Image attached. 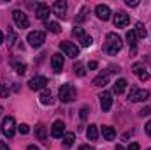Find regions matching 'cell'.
Masks as SVG:
<instances>
[{
    "instance_id": "1",
    "label": "cell",
    "mask_w": 151,
    "mask_h": 150,
    "mask_svg": "<svg viewBox=\"0 0 151 150\" xmlns=\"http://www.w3.org/2000/svg\"><path fill=\"white\" fill-rule=\"evenodd\" d=\"M121 46H123V42H121V37L118 36V34H114V32H109L107 36H106V44H104V51L107 53V55H118L119 51H121Z\"/></svg>"
},
{
    "instance_id": "2",
    "label": "cell",
    "mask_w": 151,
    "mask_h": 150,
    "mask_svg": "<svg viewBox=\"0 0 151 150\" xmlns=\"http://www.w3.org/2000/svg\"><path fill=\"white\" fill-rule=\"evenodd\" d=\"M58 95H60V101L62 103H72L76 99V88L70 83H63L58 90Z\"/></svg>"
},
{
    "instance_id": "3",
    "label": "cell",
    "mask_w": 151,
    "mask_h": 150,
    "mask_svg": "<svg viewBox=\"0 0 151 150\" xmlns=\"http://www.w3.org/2000/svg\"><path fill=\"white\" fill-rule=\"evenodd\" d=\"M44 39H46V34L42 30H34V32H30L27 36V41H28V44L32 48H40L44 44Z\"/></svg>"
},
{
    "instance_id": "4",
    "label": "cell",
    "mask_w": 151,
    "mask_h": 150,
    "mask_svg": "<svg viewBox=\"0 0 151 150\" xmlns=\"http://www.w3.org/2000/svg\"><path fill=\"white\" fill-rule=\"evenodd\" d=\"M2 133L7 136V138H12L16 134V120L12 117H5L2 120Z\"/></svg>"
},
{
    "instance_id": "5",
    "label": "cell",
    "mask_w": 151,
    "mask_h": 150,
    "mask_svg": "<svg viewBox=\"0 0 151 150\" xmlns=\"http://www.w3.org/2000/svg\"><path fill=\"white\" fill-rule=\"evenodd\" d=\"M128 99H130L132 103H141V101L150 99V92H148V90H141V88H137V87H132V90H130V94H128Z\"/></svg>"
},
{
    "instance_id": "6",
    "label": "cell",
    "mask_w": 151,
    "mask_h": 150,
    "mask_svg": "<svg viewBox=\"0 0 151 150\" xmlns=\"http://www.w3.org/2000/svg\"><path fill=\"white\" fill-rule=\"evenodd\" d=\"M12 20H14V23H16V27L21 30V28H28V18H27V14L23 12V11H19V9H16L14 12H12Z\"/></svg>"
},
{
    "instance_id": "7",
    "label": "cell",
    "mask_w": 151,
    "mask_h": 150,
    "mask_svg": "<svg viewBox=\"0 0 151 150\" xmlns=\"http://www.w3.org/2000/svg\"><path fill=\"white\" fill-rule=\"evenodd\" d=\"M60 50L67 55V57H70V58H76L77 55H79V48L72 44V42H69V41H63V42H60Z\"/></svg>"
},
{
    "instance_id": "8",
    "label": "cell",
    "mask_w": 151,
    "mask_h": 150,
    "mask_svg": "<svg viewBox=\"0 0 151 150\" xmlns=\"http://www.w3.org/2000/svg\"><path fill=\"white\" fill-rule=\"evenodd\" d=\"M99 99H100V108H102V111H109L111 108H113V95H111V92H102L100 95H99Z\"/></svg>"
},
{
    "instance_id": "9",
    "label": "cell",
    "mask_w": 151,
    "mask_h": 150,
    "mask_svg": "<svg viewBox=\"0 0 151 150\" xmlns=\"http://www.w3.org/2000/svg\"><path fill=\"white\" fill-rule=\"evenodd\" d=\"M128 23H130L128 14H127L125 11H118L116 16H114V25H116L118 28H125V27H128Z\"/></svg>"
},
{
    "instance_id": "10",
    "label": "cell",
    "mask_w": 151,
    "mask_h": 150,
    "mask_svg": "<svg viewBox=\"0 0 151 150\" xmlns=\"http://www.w3.org/2000/svg\"><path fill=\"white\" fill-rule=\"evenodd\" d=\"M35 14L40 21H47L49 14H51V9L47 4H37V9H35Z\"/></svg>"
},
{
    "instance_id": "11",
    "label": "cell",
    "mask_w": 151,
    "mask_h": 150,
    "mask_svg": "<svg viewBox=\"0 0 151 150\" xmlns=\"http://www.w3.org/2000/svg\"><path fill=\"white\" fill-rule=\"evenodd\" d=\"M46 85H47V79H46L44 76H35V78H32V79L28 81L30 90H42Z\"/></svg>"
},
{
    "instance_id": "12",
    "label": "cell",
    "mask_w": 151,
    "mask_h": 150,
    "mask_svg": "<svg viewBox=\"0 0 151 150\" xmlns=\"http://www.w3.org/2000/svg\"><path fill=\"white\" fill-rule=\"evenodd\" d=\"M132 73L139 76V79H141V81H148V79H150V73L146 71V67H144L142 64H134Z\"/></svg>"
},
{
    "instance_id": "13",
    "label": "cell",
    "mask_w": 151,
    "mask_h": 150,
    "mask_svg": "<svg viewBox=\"0 0 151 150\" xmlns=\"http://www.w3.org/2000/svg\"><path fill=\"white\" fill-rule=\"evenodd\" d=\"M95 12H97V16H99L100 20H104V21H107V20L111 18V9H109V5L99 4V5L95 7Z\"/></svg>"
},
{
    "instance_id": "14",
    "label": "cell",
    "mask_w": 151,
    "mask_h": 150,
    "mask_svg": "<svg viewBox=\"0 0 151 150\" xmlns=\"http://www.w3.org/2000/svg\"><path fill=\"white\" fill-rule=\"evenodd\" d=\"M63 134H65V124L62 120H56L51 127V136L53 138H62Z\"/></svg>"
},
{
    "instance_id": "15",
    "label": "cell",
    "mask_w": 151,
    "mask_h": 150,
    "mask_svg": "<svg viewBox=\"0 0 151 150\" xmlns=\"http://www.w3.org/2000/svg\"><path fill=\"white\" fill-rule=\"evenodd\" d=\"M51 66H53L55 73H62V69H63V57L60 53H55L51 57Z\"/></svg>"
},
{
    "instance_id": "16",
    "label": "cell",
    "mask_w": 151,
    "mask_h": 150,
    "mask_svg": "<svg viewBox=\"0 0 151 150\" xmlns=\"http://www.w3.org/2000/svg\"><path fill=\"white\" fill-rule=\"evenodd\" d=\"M53 11H55V14H56V16L63 18V16H65V12H67V4H65L63 0H56V2L53 4Z\"/></svg>"
},
{
    "instance_id": "17",
    "label": "cell",
    "mask_w": 151,
    "mask_h": 150,
    "mask_svg": "<svg viewBox=\"0 0 151 150\" xmlns=\"http://www.w3.org/2000/svg\"><path fill=\"white\" fill-rule=\"evenodd\" d=\"M102 136H104L107 141H113L114 138H116V131H114V127H111V125H104V127H102Z\"/></svg>"
},
{
    "instance_id": "18",
    "label": "cell",
    "mask_w": 151,
    "mask_h": 150,
    "mask_svg": "<svg viewBox=\"0 0 151 150\" xmlns=\"http://www.w3.org/2000/svg\"><path fill=\"white\" fill-rule=\"evenodd\" d=\"M107 81H109V73H100L93 79V85L95 87H104V85H107Z\"/></svg>"
},
{
    "instance_id": "19",
    "label": "cell",
    "mask_w": 151,
    "mask_h": 150,
    "mask_svg": "<svg viewBox=\"0 0 151 150\" xmlns=\"http://www.w3.org/2000/svg\"><path fill=\"white\" fill-rule=\"evenodd\" d=\"M125 90H127V79H125V78L116 79V83H114V92L119 95V94H123Z\"/></svg>"
},
{
    "instance_id": "20",
    "label": "cell",
    "mask_w": 151,
    "mask_h": 150,
    "mask_svg": "<svg viewBox=\"0 0 151 150\" xmlns=\"http://www.w3.org/2000/svg\"><path fill=\"white\" fill-rule=\"evenodd\" d=\"M40 103H42L44 106H51V104H53V95H51L49 90H42V94H40Z\"/></svg>"
},
{
    "instance_id": "21",
    "label": "cell",
    "mask_w": 151,
    "mask_h": 150,
    "mask_svg": "<svg viewBox=\"0 0 151 150\" xmlns=\"http://www.w3.org/2000/svg\"><path fill=\"white\" fill-rule=\"evenodd\" d=\"M86 136H88V140H90V141H95V140L99 138V131H97V125L90 124V125H88V129H86Z\"/></svg>"
},
{
    "instance_id": "22",
    "label": "cell",
    "mask_w": 151,
    "mask_h": 150,
    "mask_svg": "<svg viewBox=\"0 0 151 150\" xmlns=\"http://www.w3.org/2000/svg\"><path fill=\"white\" fill-rule=\"evenodd\" d=\"M35 134H37V138L40 141H46L47 140V134H46V127L42 125V124H39L37 127H35Z\"/></svg>"
},
{
    "instance_id": "23",
    "label": "cell",
    "mask_w": 151,
    "mask_h": 150,
    "mask_svg": "<svg viewBox=\"0 0 151 150\" xmlns=\"http://www.w3.org/2000/svg\"><path fill=\"white\" fill-rule=\"evenodd\" d=\"M74 141H76L74 133H65V134H63V145H65V147H72Z\"/></svg>"
},
{
    "instance_id": "24",
    "label": "cell",
    "mask_w": 151,
    "mask_h": 150,
    "mask_svg": "<svg viewBox=\"0 0 151 150\" xmlns=\"http://www.w3.org/2000/svg\"><path fill=\"white\" fill-rule=\"evenodd\" d=\"M137 34L134 32V30H128L127 32V41H128V44H130V48H135V44H137Z\"/></svg>"
},
{
    "instance_id": "25",
    "label": "cell",
    "mask_w": 151,
    "mask_h": 150,
    "mask_svg": "<svg viewBox=\"0 0 151 150\" xmlns=\"http://www.w3.org/2000/svg\"><path fill=\"white\" fill-rule=\"evenodd\" d=\"M134 32L137 34V37H141V39L148 36V32H146V28H144V25H142V23H137V25H135V30H134Z\"/></svg>"
},
{
    "instance_id": "26",
    "label": "cell",
    "mask_w": 151,
    "mask_h": 150,
    "mask_svg": "<svg viewBox=\"0 0 151 150\" xmlns=\"http://www.w3.org/2000/svg\"><path fill=\"white\" fill-rule=\"evenodd\" d=\"M79 42H81V46H84V48H88V46H91V42H93V39L90 37L88 34H83V36L79 37Z\"/></svg>"
},
{
    "instance_id": "27",
    "label": "cell",
    "mask_w": 151,
    "mask_h": 150,
    "mask_svg": "<svg viewBox=\"0 0 151 150\" xmlns=\"http://www.w3.org/2000/svg\"><path fill=\"white\" fill-rule=\"evenodd\" d=\"M12 67H14V71L18 74H25V71H27V66L21 64V62H12Z\"/></svg>"
},
{
    "instance_id": "28",
    "label": "cell",
    "mask_w": 151,
    "mask_h": 150,
    "mask_svg": "<svg viewBox=\"0 0 151 150\" xmlns=\"http://www.w3.org/2000/svg\"><path fill=\"white\" fill-rule=\"evenodd\" d=\"M74 73L77 76H84L86 74V71H84V66L81 64V62H76L74 64Z\"/></svg>"
},
{
    "instance_id": "29",
    "label": "cell",
    "mask_w": 151,
    "mask_h": 150,
    "mask_svg": "<svg viewBox=\"0 0 151 150\" xmlns=\"http://www.w3.org/2000/svg\"><path fill=\"white\" fill-rule=\"evenodd\" d=\"M86 12H88V7H81V11H79V14H77L76 21H77V23H83V21L86 20Z\"/></svg>"
},
{
    "instance_id": "30",
    "label": "cell",
    "mask_w": 151,
    "mask_h": 150,
    "mask_svg": "<svg viewBox=\"0 0 151 150\" xmlns=\"http://www.w3.org/2000/svg\"><path fill=\"white\" fill-rule=\"evenodd\" d=\"M47 28H49V32H53V34H58L60 32V25L58 23H47Z\"/></svg>"
},
{
    "instance_id": "31",
    "label": "cell",
    "mask_w": 151,
    "mask_h": 150,
    "mask_svg": "<svg viewBox=\"0 0 151 150\" xmlns=\"http://www.w3.org/2000/svg\"><path fill=\"white\" fill-rule=\"evenodd\" d=\"M7 95H9V88H7L5 85H0V97H4V99H5Z\"/></svg>"
},
{
    "instance_id": "32",
    "label": "cell",
    "mask_w": 151,
    "mask_h": 150,
    "mask_svg": "<svg viewBox=\"0 0 151 150\" xmlns=\"http://www.w3.org/2000/svg\"><path fill=\"white\" fill-rule=\"evenodd\" d=\"M18 129H19V133H21V134H28V133H30V129H28V125H27V124H19V127H18Z\"/></svg>"
},
{
    "instance_id": "33",
    "label": "cell",
    "mask_w": 151,
    "mask_h": 150,
    "mask_svg": "<svg viewBox=\"0 0 151 150\" xmlns=\"http://www.w3.org/2000/svg\"><path fill=\"white\" fill-rule=\"evenodd\" d=\"M83 34H84V30H83V28H79V27H74V30H72V36H76V37L79 39L81 36H83Z\"/></svg>"
},
{
    "instance_id": "34",
    "label": "cell",
    "mask_w": 151,
    "mask_h": 150,
    "mask_svg": "<svg viewBox=\"0 0 151 150\" xmlns=\"http://www.w3.org/2000/svg\"><path fill=\"white\" fill-rule=\"evenodd\" d=\"M139 115H141V117H146V115H151V108H148V106H146V108H142V110L139 111Z\"/></svg>"
},
{
    "instance_id": "35",
    "label": "cell",
    "mask_w": 151,
    "mask_h": 150,
    "mask_svg": "<svg viewBox=\"0 0 151 150\" xmlns=\"http://www.w3.org/2000/svg\"><path fill=\"white\" fill-rule=\"evenodd\" d=\"M81 115H79V117H81V118H83V120H84V118H86V117H88V106H84V108H81Z\"/></svg>"
},
{
    "instance_id": "36",
    "label": "cell",
    "mask_w": 151,
    "mask_h": 150,
    "mask_svg": "<svg viewBox=\"0 0 151 150\" xmlns=\"http://www.w3.org/2000/svg\"><path fill=\"white\" fill-rule=\"evenodd\" d=\"M127 5H128V7H137L139 2H137V0H127Z\"/></svg>"
},
{
    "instance_id": "37",
    "label": "cell",
    "mask_w": 151,
    "mask_h": 150,
    "mask_svg": "<svg viewBox=\"0 0 151 150\" xmlns=\"http://www.w3.org/2000/svg\"><path fill=\"white\" fill-rule=\"evenodd\" d=\"M127 150H139V145H137V143H130Z\"/></svg>"
},
{
    "instance_id": "38",
    "label": "cell",
    "mask_w": 151,
    "mask_h": 150,
    "mask_svg": "<svg viewBox=\"0 0 151 150\" xmlns=\"http://www.w3.org/2000/svg\"><path fill=\"white\" fill-rule=\"evenodd\" d=\"M146 134H148V136H151V120L146 124Z\"/></svg>"
},
{
    "instance_id": "39",
    "label": "cell",
    "mask_w": 151,
    "mask_h": 150,
    "mask_svg": "<svg viewBox=\"0 0 151 150\" xmlns=\"http://www.w3.org/2000/svg\"><path fill=\"white\" fill-rule=\"evenodd\" d=\"M97 67H99L97 62H90V64H88V69H97Z\"/></svg>"
},
{
    "instance_id": "40",
    "label": "cell",
    "mask_w": 151,
    "mask_h": 150,
    "mask_svg": "<svg viewBox=\"0 0 151 150\" xmlns=\"http://www.w3.org/2000/svg\"><path fill=\"white\" fill-rule=\"evenodd\" d=\"M79 150H95V149H93V147H90V145H81Z\"/></svg>"
},
{
    "instance_id": "41",
    "label": "cell",
    "mask_w": 151,
    "mask_h": 150,
    "mask_svg": "<svg viewBox=\"0 0 151 150\" xmlns=\"http://www.w3.org/2000/svg\"><path fill=\"white\" fill-rule=\"evenodd\" d=\"M0 150H9V147H7L5 141H0Z\"/></svg>"
},
{
    "instance_id": "42",
    "label": "cell",
    "mask_w": 151,
    "mask_h": 150,
    "mask_svg": "<svg viewBox=\"0 0 151 150\" xmlns=\"http://www.w3.org/2000/svg\"><path fill=\"white\" fill-rule=\"evenodd\" d=\"M27 150H40V149L35 147V145H28V149H27Z\"/></svg>"
},
{
    "instance_id": "43",
    "label": "cell",
    "mask_w": 151,
    "mask_h": 150,
    "mask_svg": "<svg viewBox=\"0 0 151 150\" xmlns=\"http://www.w3.org/2000/svg\"><path fill=\"white\" fill-rule=\"evenodd\" d=\"M2 42H4V32L0 30V44H2Z\"/></svg>"
},
{
    "instance_id": "44",
    "label": "cell",
    "mask_w": 151,
    "mask_h": 150,
    "mask_svg": "<svg viewBox=\"0 0 151 150\" xmlns=\"http://www.w3.org/2000/svg\"><path fill=\"white\" fill-rule=\"evenodd\" d=\"M114 150H125V149H123L121 145H118V147H116V149H114Z\"/></svg>"
},
{
    "instance_id": "45",
    "label": "cell",
    "mask_w": 151,
    "mask_h": 150,
    "mask_svg": "<svg viewBox=\"0 0 151 150\" xmlns=\"http://www.w3.org/2000/svg\"><path fill=\"white\" fill-rule=\"evenodd\" d=\"M148 150H151V149H148Z\"/></svg>"
}]
</instances>
